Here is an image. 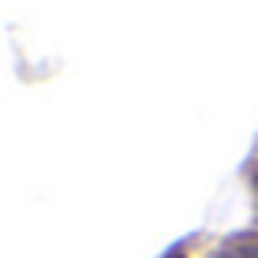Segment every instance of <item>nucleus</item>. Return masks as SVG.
Segmentation results:
<instances>
[{
    "label": "nucleus",
    "instance_id": "nucleus-2",
    "mask_svg": "<svg viewBox=\"0 0 258 258\" xmlns=\"http://www.w3.org/2000/svg\"><path fill=\"white\" fill-rule=\"evenodd\" d=\"M243 176H247V191H251V202H254V213H258V142H254L251 157H247Z\"/></svg>",
    "mask_w": 258,
    "mask_h": 258
},
{
    "label": "nucleus",
    "instance_id": "nucleus-1",
    "mask_svg": "<svg viewBox=\"0 0 258 258\" xmlns=\"http://www.w3.org/2000/svg\"><path fill=\"white\" fill-rule=\"evenodd\" d=\"M199 258H258V225L254 228H236L228 236L210 239L199 251Z\"/></svg>",
    "mask_w": 258,
    "mask_h": 258
}]
</instances>
